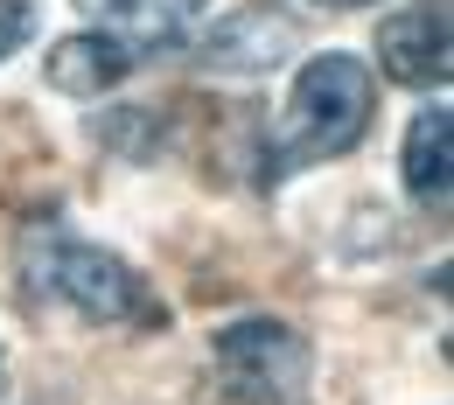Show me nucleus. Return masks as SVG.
Returning a JSON list of instances; mask_svg holds the SVG:
<instances>
[{"label":"nucleus","instance_id":"obj_1","mask_svg":"<svg viewBox=\"0 0 454 405\" xmlns=\"http://www.w3.org/2000/svg\"><path fill=\"white\" fill-rule=\"evenodd\" d=\"M21 266H28V287L63 300L70 315L98 322V329H168V308L154 300V287L106 245H84L63 224H28L21 238Z\"/></svg>","mask_w":454,"mask_h":405},{"label":"nucleus","instance_id":"obj_2","mask_svg":"<svg viewBox=\"0 0 454 405\" xmlns=\"http://www.w3.org/2000/svg\"><path fill=\"white\" fill-rule=\"evenodd\" d=\"M371 113H378V77H371V63L349 57V50L308 57L301 77H294V91H286L280 140H273V161H280V168L273 175L349 154V147L371 133Z\"/></svg>","mask_w":454,"mask_h":405},{"label":"nucleus","instance_id":"obj_3","mask_svg":"<svg viewBox=\"0 0 454 405\" xmlns=\"http://www.w3.org/2000/svg\"><path fill=\"white\" fill-rule=\"evenodd\" d=\"M210 370H217L231 405H301L315 356H308V336L294 322L245 315V322H224L210 336Z\"/></svg>","mask_w":454,"mask_h":405},{"label":"nucleus","instance_id":"obj_4","mask_svg":"<svg viewBox=\"0 0 454 405\" xmlns=\"http://www.w3.org/2000/svg\"><path fill=\"white\" fill-rule=\"evenodd\" d=\"M189 50L217 77H266V70H280L301 50V21L286 7H273V0H252V7H238L224 21H203V35Z\"/></svg>","mask_w":454,"mask_h":405},{"label":"nucleus","instance_id":"obj_5","mask_svg":"<svg viewBox=\"0 0 454 405\" xmlns=\"http://www.w3.org/2000/svg\"><path fill=\"white\" fill-rule=\"evenodd\" d=\"M378 70L405 91L448 84V0H405L378 21Z\"/></svg>","mask_w":454,"mask_h":405},{"label":"nucleus","instance_id":"obj_6","mask_svg":"<svg viewBox=\"0 0 454 405\" xmlns=\"http://www.w3.org/2000/svg\"><path fill=\"white\" fill-rule=\"evenodd\" d=\"M119 50L133 63L147 57H175V50H189L196 35H203V21H210V0H119L113 14H106Z\"/></svg>","mask_w":454,"mask_h":405},{"label":"nucleus","instance_id":"obj_7","mask_svg":"<svg viewBox=\"0 0 454 405\" xmlns=\"http://www.w3.org/2000/svg\"><path fill=\"white\" fill-rule=\"evenodd\" d=\"M405 196L419 203V210H448V182H454V113L434 98L427 113H412V126H405Z\"/></svg>","mask_w":454,"mask_h":405},{"label":"nucleus","instance_id":"obj_8","mask_svg":"<svg viewBox=\"0 0 454 405\" xmlns=\"http://www.w3.org/2000/svg\"><path fill=\"white\" fill-rule=\"evenodd\" d=\"M126 70H133V57L119 50L106 28L63 35V43H50V57H43V77H50V91H63V98H98V91H113Z\"/></svg>","mask_w":454,"mask_h":405},{"label":"nucleus","instance_id":"obj_9","mask_svg":"<svg viewBox=\"0 0 454 405\" xmlns=\"http://www.w3.org/2000/svg\"><path fill=\"white\" fill-rule=\"evenodd\" d=\"M28 28H35V7L28 0H0V57H14L28 43Z\"/></svg>","mask_w":454,"mask_h":405},{"label":"nucleus","instance_id":"obj_10","mask_svg":"<svg viewBox=\"0 0 454 405\" xmlns=\"http://www.w3.org/2000/svg\"><path fill=\"white\" fill-rule=\"evenodd\" d=\"M77 7H84V14H98V21H106V14H113L119 0H77Z\"/></svg>","mask_w":454,"mask_h":405},{"label":"nucleus","instance_id":"obj_11","mask_svg":"<svg viewBox=\"0 0 454 405\" xmlns=\"http://www.w3.org/2000/svg\"><path fill=\"white\" fill-rule=\"evenodd\" d=\"M322 7H371V0H322Z\"/></svg>","mask_w":454,"mask_h":405},{"label":"nucleus","instance_id":"obj_12","mask_svg":"<svg viewBox=\"0 0 454 405\" xmlns=\"http://www.w3.org/2000/svg\"><path fill=\"white\" fill-rule=\"evenodd\" d=\"M0 392H7V349H0Z\"/></svg>","mask_w":454,"mask_h":405}]
</instances>
